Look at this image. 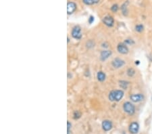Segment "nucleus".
<instances>
[{"instance_id":"13","label":"nucleus","mask_w":152,"mask_h":134,"mask_svg":"<svg viewBox=\"0 0 152 134\" xmlns=\"http://www.w3.org/2000/svg\"><path fill=\"white\" fill-rule=\"evenodd\" d=\"M83 2L86 5H93L100 2V0H83Z\"/></svg>"},{"instance_id":"15","label":"nucleus","mask_w":152,"mask_h":134,"mask_svg":"<svg viewBox=\"0 0 152 134\" xmlns=\"http://www.w3.org/2000/svg\"><path fill=\"white\" fill-rule=\"evenodd\" d=\"M119 85H120V87L122 89H126L127 87H128V82L126 81H120L119 82Z\"/></svg>"},{"instance_id":"5","label":"nucleus","mask_w":152,"mask_h":134,"mask_svg":"<svg viewBox=\"0 0 152 134\" xmlns=\"http://www.w3.org/2000/svg\"><path fill=\"white\" fill-rule=\"evenodd\" d=\"M117 50L119 53L122 54H126L128 52V48L126 46V44H124L123 43H119L117 46Z\"/></svg>"},{"instance_id":"11","label":"nucleus","mask_w":152,"mask_h":134,"mask_svg":"<svg viewBox=\"0 0 152 134\" xmlns=\"http://www.w3.org/2000/svg\"><path fill=\"white\" fill-rule=\"evenodd\" d=\"M112 55V52L110 50H103L101 52L100 54V59L102 61H105Z\"/></svg>"},{"instance_id":"8","label":"nucleus","mask_w":152,"mask_h":134,"mask_svg":"<svg viewBox=\"0 0 152 134\" xmlns=\"http://www.w3.org/2000/svg\"><path fill=\"white\" fill-rule=\"evenodd\" d=\"M131 101H133V102H139L143 100L144 99V96L143 94L141 93H138V94H133L130 97Z\"/></svg>"},{"instance_id":"9","label":"nucleus","mask_w":152,"mask_h":134,"mask_svg":"<svg viewBox=\"0 0 152 134\" xmlns=\"http://www.w3.org/2000/svg\"><path fill=\"white\" fill-rule=\"evenodd\" d=\"M139 125L137 122H133L130 125L129 131H130L131 134H137L138 132H139Z\"/></svg>"},{"instance_id":"2","label":"nucleus","mask_w":152,"mask_h":134,"mask_svg":"<svg viewBox=\"0 0 152 134\" xmlns=\"http://www.w3.org/2000/svg\"><path fill=\"white\" fill-rule=\"evenodd\" d=\"M123 108L124 110L130 115H133L135 113V106L133 105V104L130 102H126L124 104Z\"/></svg>"},{"instance_id":"1","label":"nucleus","mask_w":152,"mask_h":134,"mask_svg":"<svg viewBox=\"0 0 152 134\" xmlns=\"http://www.w3.org/2000/svg\"><path fill=\"white\" fill-rule=\"evenodd\" d=\"M124 91L120 89L118 90H113L110 91L108 96V98L111 102H119L123 98Z\"/></svg>"},{"instance_id":"16","label":"nucleus","mask_w":152,"mask_h":134,"mask_svg":"<svg viewBox=\"0 0 152 134\" xmlns=\"http://www.w3.org/2000/svg\"><path fill=\"white\" fill-rule=\"evenodd\" d=\"M135 74V70L133 69V68H128V70H127V74H128L129 77H133V76H134Z\"/></svg>"},{"instance_id":"14","label":"nucleus","mask_w":152,"mask_h":134,"mask_svg":"<svg viewBox=\"0 0 152 134\" xmlns=\"http://www.w3.org/2000/svg\"><path fill=\"white\" fill-rule=\"evenodd\" d=\"M128 1H126V2L124 3L123 5H122L121 10L124 15H127V13H128V11H127V5H128Z\"/></svg>"},{"instance_id":"19","label":"nucleus","mask_w":152,"mask_h":134,"mask_svg":"<svg viewBox=\"0 0 152 134\" xmlns=\"http://www.w3.org/2000/svg\"><path fill=\"white\" fill-rule=\"evenodd\" d=\"M81 114L79 113V111H76V112H74V118L75 119H79V118L81 117Z\"/></svg>"},{"instance_id":"10","label":"nucleus","mask_w":152,"mask_h":134,"mask_svg":"<svg viewBox=\"0 0 152 134\" xmlns=\"http://www.w3.org/2000/svg\"><path fill=\"white\" fill-rule=\"evenodd\" d=\"M102 127L103 129L105 132H108L109 130H111V129L112 128V122L108 120H105L102 123Z\"/></svg>"},{"instance_id":"12","label":"nucleus","mask_w":152,"mask_h":134,"mask_svg":"<svg viewBox=\"0 0 152 134\" xmlns=\"http://www.w3.org/2000/svg\"><path fill=\"white\" fill-rule=\"evenodd\" d=\"M105 77H106L105 74L103 72H102V71H99L98 72V74H97V78H98V81H100L101 82L105 81Z\"/></svg>"},{"instance_id":"7","label":"nucleus","mask_w":152,"mask_h":134,"mask_svg":"<svg viewBox=\"0 0 152 134\" xmlns=\"http://www.w3.org/2000/svg\"><path fill=\"white\" fill-rule=\"evenodd\" d=\"M103 22L106 26H112L114 24V20L113 17L111 16H106L103 18Z\"/></svg>"},{"instance_id":"17","label":"nucleus","mask_w":152,"mask_h":134,"mask_svg":"<svg viewBox=\"0 0 152 134\" xmlns=\"http://www.w3.org/2000/svg\"><path fill=\"white\" fill-rule=\"evenodd\" d=\"M143 29H144V27H143L142 24H137V25L135 26V30L139 33L142 32L143 31Z\"/></svg>"},{"instance_id":"6","label":"nucleus","mask_w":152,"mask_h":134,"mask_svg":"<svg viewBox=\"0 0 152 134\" xmlns=\"http://www.w3.org/2000/svg\"><path fill=\"white\" fill-rule=\"evenodd\" d=\"M76 10V4L72 1H68L67 3V13L68 14H72Z\"/></svg>"},{"instance_id":"3","label":"nucleus","mask_w":152,"mask_h":134,"mask_svg":"<svg viewBox=\"0 0 152 134\" xmlns=\"http://www.w3.org/2000/svg\"><path fill=\"white\" fill-rule=\"evenodd\" d=\"M72 36L76 39H81L82 37L81 29L79 26H75L72 30Z\"/></svg>"},{"instance_id":"21","label":"nucleus","mask_w":152,"mask_h":134,"mask_svg":"<svg viewBox=\"0 0 152 134\" xmlns=\"http://www.w3.org/2000/svg\"><path fill=\"white\" fill-rule=\"evenodd\" d=\"M93 21H94V17L91 16L89 17V22L90 24H91Z\"/></svg>"},{"instance_id":"20","label":"nucleus","mask_w":152,"mask_h":134,"mask_svg":"<svg viewBox=\"0 0 152 134\" xmlns=\"http://www.w3.org/2000/svg\"><path fill=\"white\" fill-rule=\"evenodd\" d=\"M72 128V124L70 122L67 123V131H69L70 130V129Z\"/></svg>"},{"instance_id":"18","label":"nucleus","mask_w":152,"mask_h":134,"mask_svg":"<svg viewBox=\"0 0 152 134\" xmlns=\"http://www.w3.org/2000/svg\"><path fill=\"white\" fill-rule=\"evenodd\" d=\"M118 5H117V4H114V5L111 7V10H112L113 12H116L118 10Z\"/></svg>"},{"instance_id":"4","label":"nucleus","mask_w":152,"mask_h":134,"mask_svg":"<svg viewBox=\"0 0 152 134\" xmlns=\"http://www.w3.org/2000/svg\"><path fill=\"white\" fill-rule=\"evenodd\" d=\"M112 67H114L115 68H121L125 65V62L123 60H122L120 58H116L113 60L112 62Z\"/></svg>"}]
</instances>
